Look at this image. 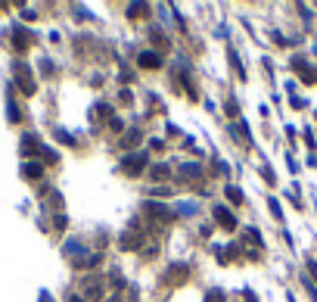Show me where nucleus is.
I'll return each mask as SVG.
<instances>
[{
    "instance_id": "f8f14e48",
    "label": "nucleus",
    "mask_w": 317,
    "mask_h": 302,
    "mask_svg": "<svg viewBox=\"0 0 317 302\" xmlns=\"http://www.w3.org/2000/svg\"><path fill=\"white\" fill-rule=\"evenodd\" d=\"M152 178H168V165H156V169H152Z\"/></svg>"
},
{
    "instance_id": "0eeeda50",
    "label": "nucleus",
    "mask_w": 317,
    "mask_h": 302,
    "mask_svg": "<svg viewBox=\"0 0 317 302\" xmlns=\"http://www.w3.org/2000/svg\"><path fill=\"white\" fill-rule=\"evenodd\" d=\"M199 174H202V169H199L196 162H187L184 169H181V178H184V181H190V178H199Z\"/></svg>"
},
{
    "instance_id": "dca6fc26",
    "label": "nucleus",
    "mask_w": 317,
    "mask_h": 302,
    "mask_svg": "<svg viewBox=\"0 0 317 302\" xmlns=\"http://www.w3.org/2000/svg\"><path fill=\"white\" fill-rule=\"evenodd\" d=\"M118 100H122V106H131V103H134V97L127 94V90H122V94H118Z\"/></svg>"
},
{
    "instance_id": "9b49d317",
    "label": "nucleus",
    "mask_w": 317,
    "mask_h": 302,
    "mask_svg": "<svg viewBox=\"0 0 317 302\" xmlns=\"http://www.w3.org/2000/svg\"><path fill=\"white\" fill-rule=\"evenodd\" d=\"M302 78H305V85H317V72H314V69H305Z\"/></svg>"
},
{
    "instance_id": "6e6552de",
    "label": "nucleus",
    "mask_w": 317,
    "mask_h": 302,
    "mask_svg": "<svg viewBox=\"0 0 317 302\" xmlns=\"http://www.w3.org/2000/svg\"><path fill=\"white\" fill-rule=\"evenodd\" d=\"M137 243H140V240H137V234H134V231H127V234H122V240H118V246H122V249H134Z\"/></svg>"
},
{
    "instance_id": "9d476101",
    "label": "nucleus",
    "mask_w": 317,
    "mask_h": 302,
    "mask_svg": "<svg viewBox=\"0 0 317 302\" xmlns=\"http://www.w3.org/2000/svg\"><path fill=\"white\" fill-rule=\"evenodd\" d=\"M227 199H230V203H243V194H239V187H227Z\"/></svg>"
},
{
    "instance_id": "20e7f679",
    "label": "nucleus",
    "mask_w": 317,
    "mask_h": 302,
    "mask_svg": "<svg viewBox=\"0 0 317 302\" xmlns=\"http://www.w3.org/2000/svg\"><path fill=\"white\" fill-rule=\"evenodd\" d=\"M137 63H140L143 65V69H159V65H162V56L159 53H152V50H147V53H140V56H137Z\"/></svg>"
},
{
    "instance_id": "39448f33",
    "label": "nucleus",
    "mask_w": 317,
    "mask_h": 302,
    "mask_svg": "<svg viewBox=\"0 0 317 302\" xmlns=\"http://www.w3.org/2000/svg\"><path fill=\"white\" fill-rule=\"evenodd\" d=\"M84 296L87 299H103V283L100 280H84Z\"/></svg>"
},
{
    "instance_id": "ddd939ff",
    "label": "nucleus",
    "mask_w": 317,
    "mask_h": 302,
    "mask_svg": "<svg viewBox=\"0 0 317 302\" xmlns=\"http://www.w3.org/2000/svg\"><path fill=\"white\" fill-rule=\"evenodd\" d=\"M230 63H233L236 75H246V72H243V65H239V56H236V50H230Z\"/></svg>"
},
{
    "instance_id": "4468645a",
    "label": "nucleus",
    "mask_w": 317,
    "mask_h": 302,
    "mask_svg": "<svg viewBox=\"0 0 317 302\" xmlns=\"http://www.w3.org/2000/svg\"><path fill=\"white\" fill-rule=\"evenodd\" d=\"M205 302H224V293H221V290L215 293V290H211L209 296H205Z\"/></svg>"
},
{
    "instance_id": "7ed1b4c3",
    "label": "nucleus",
    "mask_w": 317,
    "mask_h": 302,
    "mask_svg": "<svg viewBox=\"0 0 317 302\" xmlns=\"http://www.w3.org/2000/svg\"><path fill=\"white\" fill-rule=\"evenodd\" d=\"M187 278H190V268H187V265H174V268H168V274H165V280L171 283V287L184 283Z\"/></svg>"
},
{
    "instance_id": "423d86ee",
    "label": "nucleus",
    "mask_w": 317,
    "mask_h": 302,
    "mask_svg": "<svg viewBox=\"0 0 317 302\" xmlns=\"http://www.w3.org/2000/svg\"><path fill=\"white\" fill-rule=\"evenodd\" d=\"M147 13H149L147 3H131L127 6V16H131V19H147Z\"/></svg>"
},
{
    "instance_id": "f257e3e1",
    "label": "nucleus",
    "mask_w": 317,
    "mask_h": 302,
    "mask_svg": "<svg viewBox=\"0 0 317 302\" xmlns=\"http://www.w3.org/2000/svg\"><path fill=\"white\" fill-rule=\"evenodd\" d=\"M122 169L125 174H140L143 169H147V153H131V156H125V162H122Z\"/></svg>"
},
{
    "instance_id": "1a4fd4ad",
    "label": "nucleus",
    "mask_w": 317,
    "mask_h": 302,
    "mask_svg": "<svg viewBox=\"0 0 317 302\" xmlns=\"http://www.w3.org/2000/svg\"><path fill=\"white\" fill-rule=\"evenodd\" d=\"M137 144H140V131H137V128H134V131H127V134H125V140H122V147H137Z\"/></svg>"
},
{
    "instance_id": "a211bd4d",
    "label": "nucleus",
    "mask_w": 317,
    "mask_h": 302,
    "mask_svg": "<svg viewBox=\"0 0 317 302\" xmlns=\"http://www.w3.org/2000/svg\"><path fill=\"white\" fill-rule=\"evenodd\" d=\"M68 302H84V299H68Z\"/></svg>"
},
{
    "instance_id": "f03ea898",
    "label": "nucleus",
    "mask_w": 317,
    "mask_h": 302,
    "mask_svg": "<svg viewBox=\"0 0 317 302\" xmlns=\"http://www.w3.org/2000/svg\"><path fill=\"white\" fill-rule=\"evenodd\" d=\"M211 215H215V221L224 231H236V218H233V212H230L227 206H215V209H211Z\"/></svg>"
},
{
    "instance_id": "2eb2a0df",
    "label": "nucleus",
    "mask_w": 317,
    "mask_h": 302,
    "mask_svg": "<svg viewBox=\"0 0 317 302\" xmlns=\"http://www.w3.org/2000/svg\"><path fill=\"white\" fill-rule=\"evenodd\" d=\"M227 115H239V106H236V100H227Z\"/></svg>"
},
{
    "instance_id": "f3484780",
    "label": "nucleus",
    "mask_w": 317,
    "mask_h": 302,
    "mask_svg": "<svg viewBox=\"0 0 317 302\" xmlns=\"http://www.w3.org/2000/svg\"><path fill=\"white\" fill-rule=\"evenodd\" d=\"M149 194H152V196H168V187H152Z\"/></svg>"
}]
</instances>
